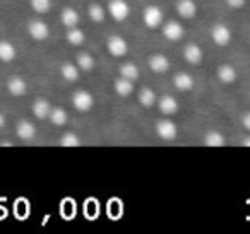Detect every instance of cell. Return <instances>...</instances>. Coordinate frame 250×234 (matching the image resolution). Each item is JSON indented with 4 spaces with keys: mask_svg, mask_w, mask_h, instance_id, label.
I'll use <instances>...</instances> for the list:
<instances>
[{
    "mask_svg": "<svg viewBox=\"0 0 250 234\" xmlns=\"http://www.w3.org/2000/svg\"><path fill=\"white\" fill-rule=\"evenodd\" d=\"M87 14H89L91 21H94V22H103L104 18H106V11H104V7L100 4H91L89 9H87Z\"/></svg>",
    "mask_w": 250,
    "mask_h": 234,
    "instance_id": "cell-25",
    "label": "cell"
},
{
    "mask_svg": "<svg viewBox=\"0 0 250 234\" xmlns=\"http://www.w3.org/2000/svg\"><path fill=\"white\" fill-rule=\"evenodd\" d=\"M50 121H52L53 125H57V127H62V125L67 123V111L63 110V108H52V111H50Z\"/></svg>",
    "mask_w": 250,
    "mask_h": 234,
    "instance_id": "cell-23",
    "label": "cell"
},
{
    "mask_svg": "<svg viewBox=\"0 0 250 234\" xmlns=\"http://www.w3.org/2000/svg\"><path fill=\"white\" fill-rule=\"evenodd\" d=\"M28 33L33 39H36V41H45L50 35V28L46 22L36 19V21H31L28 24Z\"/></svg>",
    "mask_w": 250,
    "mask_h": 234,
    "instance_id": "cell-5",
    "label": "cell"
},
{
    "mask_svg": "<svg viewBox=\"0 0 250 234\" xmlns=\"http://www.w3.org/2000/svg\"><path fill=\"white\" fill-rule=\"evenodd\" d=\"M118 72H120V77H125V79H129V80L139 79V69H137V65H134V63H124V65H120Z\"/></svg>",
    "mask_w": 250,
    "mask_h": 234,
    "instance_id": "cell-24",
    "label": "cell"
},
{
    "mask_svg": "<svg viewBox=\"0 0 250 234\" xmlns=\"http://www.w3.org/2000/svg\"><path fill=\"white\" fill-rule=\"evenodd\" d=\"M218 79L221 80L223 84H233L236 79V70L235 67L228 65V63H225V65H221L218 69Z\"/></svg>",
    "mask_w": 250,
    "mask_h": 234,
    "instance_id": "cell-19",
    "label": "cell"
},
{
    "mask_svg": "<svg viewBox=\"0 0 250 234\" xmlns=\"http://www.w3.org/2000/svg\"><path fill=\"white\" fill-rule=\"evenodd\" d=\"M76 65L79 67L81 70H84V72H89V70H93V67H94V58L89 55V53H79V55H77V60H76Z\"/></svg>",
    "mask_w": 250,
    "mask_h": 234,
    "instance_id": "cell-26",
    "label": "cell"
},
{
    "mask_svg": "<svg viewBox=\"0 0 250 234\" xmlns=\"http://www.w3.org/2000/svg\"><path fill=\"white\" fill-rule=\"evenodd\" d=\"M16 46L12 45V43L5 41V39H2L0 41V60L2 62H12V60L16 58Z\"/></svg>",
    "mask_w": 250,
    "mask_h": 234,
    "instance_id": "cell-20",
    "label": "cell"
},
{
    "mask_svg": "<svg viewBox=\"0 0 250 234\" xmlns=\"http://www.w3.org/2000/svg\"><path fill=\"white\" fill-rule=\"evenodd\" d=\"M156 134L163 140H173L178 134V128L171 120H160L156 123Z\"/></svg>",
    "mask_w": 250,
    "mask_h": 234,
    "instance_id": "cell-7",
    "label": "cell"
},
{
    "mask_svg": "<svg viewBox=\"0 0 250 234\" xmlns=\"http://www.w3.org/2000/svg\"><path fill=\"white\" fill-rule=\"evenodd\" d=\"M139 103L143 104L144 108L153 106V104L156 103V94H154V91L149 89V87H144L139 93Z\"/></svg>",
    "mask_w": 250,
    "mask_h": 234,
    "instance_id": "cell-27",
    "label": "cell"
},
{
    "mask_svg": "<svg viewBox=\"0 0 250 234\" xmlns=\"http://www.w3.org/2000/svg\"><path fill=\"white\" fill-rule=\"evenodd\" d=\"M173 84H175V87H177V89L188 91V89H192V87H194V77H192L190 74H187V72H180V74H177V76L173 77Z\"/></svg>",
    "mask_w": 250,
    "mask_h": 234,
    "instance_id": "cell-17",
    "label": "cell"
},
{
    "mask_svg": "<svg viewBox=\"0 0 250 234\" xmlns=\"http://www.w3.org/2000/svg\"><path fill=\"white\" fill-rule=\"evenodd\" d=\"M50 111H52V104L48 103V99L45 98H40L33 103V115L40 120H45L50 117Z\"/></svg>",
    "mask_w": 250,
    "mask_h": 234,
    "instance_id": "cell-11",
    "label": "cell"
},
{
    "mask_svg": "<svg viewBox=\"0 0 250 234\" xmlns=\"http://www.w3.org/2000/svg\"><path fill=\"white\" fill-rule=\"evenodd\" d=\"M84 39H86V36H84V33L81 31V29H77V26L76 28H70L69 31H67V41H69L72 46L83 45Z\"/></svg>",
    "mask_w": 250,
    "mask_h": 234,
    "instance_id": "cell-28",
    "label": "cell"
},
{
    "mask_svg": "<svg viewBox=\"0 0 250 234\" xmlns=\"http://www.w3.org/2000/svg\"><path fill=\"white\" fill-rule=\"evenodd\" d=\"M60 19H62V24L65 26V28H76L77 24H79V12L76 11V9L72 7H67L62 11V14H60Z\"/></svg>",
    "mask_w": 250,
    "mask_h": 234,
    "instance_id": "cell-15",
    "label": "cell"
},
{
    "mask_svg": "<svg viewBox=\"0 0 250 234\" xmlns=\"http://www.w3.org/2000/svg\"><path fill=\"white\" fill-rule=\"evenodd\" d=\"M60 74H62V77L67 82H76L79 79V67L74 65V63H63L62 69H60Z\"/></svg>",
    "mask_w": 250,
    "mask_h": 234,
    "instance_id": "cell-22",
    "label": "cell"
},
{
    "mask_svg": "<svg viewBox=\"0 0 250 234\" xmlns=\"http://www.w3.org/2000/svg\"><path fill=\"white\" fill-rule=\"evenodd\" d=\"M16 132H18V137L22 138V140H31V138H35V135H36V127H35V123H31V121L21 120L18 123Z\"/></svg>",
    "mask_w": 250,
    "mask_h": 234,
    "instance_id": "cell-12",
    "label": "cell"
},
{
    "mask_svg": "<svg viewBox=\"0 0 250 234\" xmlns=\"http://www.w3.org/2000/svg\"><path fill=\"white\" fill-rule=\"evenodd\" d=\"M202 48L199 45H195V43H190V45L185 46L184 50V57L185 60H187L188 63H192V65H195V63H201L202 60Z\"/></svg>",
    "mask_w": 250,
    "mask_h": 234,
    "instance_id": "cell-14",
    "label": "cell"
},
{
    "mask_svg": "<svg viewBox=\"0 0 250 234\" xmlns=\"http://www.w3.org/2000/svg\"><path fill=\"white\" fill-rule=\"evenodd\" d=\"M149 69L153 70V72H156V74H163V72H167V70L170 69V60H168L165 55L156 53V55H153L149 58Z\"/></svg>",
    "mask_w": 250,
    "mask_h": 234,
    "instance_id": "cell-13",
    "label": "cell"
},
{
    "mask_svg": "<svg viewBox=\"0 0 250 234\" xmlns=\"http://www.w3.org/2000/svg\"><path fill=\"white\" fill-rule=\"evenodd\" d=\"M242 144L245 145V147H250V137H245V138H243Z\"/></svg>",
    "mask_w": 250,
    "mask_h": 234,
    "instance_id": "cell-34",
    "label": "cell"
},
{
    "mask_svg": "<svg viewBox=\"0 0 250 234\" xmlns=\"http://www.w3.org/2000/svg\"><path fill=\"white\" fill-rule=\"evenodd\" d=\"M106 48L113 57H125L127 55V52H129V45H127V41L118 35H113L106 39Z\"/></svg>",
    "mask_w": 250,
    "mask_h": 234,
    "instance_id": "cell-4",
    "label": "cell"
},
{
    "mask_svg": "<svg viewBox=\"0 0 250 234\" xmlns=\"http://www.w3.org/2000/svg\"><path fill=\"white\" fill-rule=\"evenodd\" d=\"M143 19H144V24H146L147 28L156 29V28H160L161 22H163V11H161L158 5H149V7L144 9Z\"/></svg>",
    "mask_w": 250,
    "mask_h": 234,
    "instance_id": "cell-2",
    "label": "cell"
},
{
    "mask_svg": "<svg viewBox=\"0 0 250 234\" xmlns=\"http://www.w3.org/2000/svg\"><path fill=\"white\" fill-rule=\"evenodd\" d=\"M242 125H243V128H245V130L250 132V113H245L242 117Z\"/></svg>",
    "mask_w": 250,
    "mask_h": 234,
    "instance_id": "cell-32",
    "label": "cell"
},
{
    "mask_svg": "<svg viewBox=\"0 0 250 234\" xmlns=\"http://www.w3.org/2000/svg\"><path fill=\"white\" fill-rule=\"evenodd\" d=\"M29 2H31L33 11L38 12V14H46L50 11V7H52L50 0H29Z\"/></svg>",
    "mask_w": 250,
    "mask_h": 234,
    "instance_id": "cell-30",
    "label": "cell"
},
{
    "mask_svg": "<svg viewBox=\"0 0 250 234\" xmlns=\"http://www.w3.org/2000/svg\"><path fill=\"white\" fill-rule=\"evenodd\" d=\"M185 35V29L180 22L177 21H170L163 26V36L170 41H180Z\"/></svg>",
    "mask_w": 250,
    "mask_h": 234,
    "instance_id": "cell-8",
    "label": "cell"
},
{
    "mask_svg": "<svg viewBox=\"0 0 250 234\" xmlns=\"http://www.w3.org/2000/svg\"><path fill=\"white\" fill-rule=\"evenodd\" d=\"M158 106H160V111L163 115H175L178 111V101L173 96H163Z\"/></svg>",
    "mask_w": 250,
    "mask_h": 234,
    "instance_id": "cell-18",
    "label": "cell"
},
{
    "mask_svg": "<svg viewBox=\"0 0 250 234\" xmlns=\"http://www.w3.org/2000/svg\"><path fill=\"white\" fill-rule=\"evenodd\" d=\"M177 12L180 14V18L192 19V18H195V14H197V5H195L194 0H178Z\"/></svg>",
    "mask_w": 250,
    "mask_h": 234,
    "instance_id": "cell-9",
    "label": "cell"
},
{
    "mask_svg": "<svg viewBox=\"0 0 250 234\" xmlns=\"http://www.w3.org/2000/svg\"><path fill=\"white\" fill-rule=\"evenodd\" d=\"M211 38L218 46H226L231 41V31L226 24H214L211 29Z\"/></svg>",
    "mask_w": 250,
    "mask_h": 234,
    "instance_id": "cell-6",
    "label": "cell"
},
{
    "mask_svg": "<svg viewBox=\"0 0 250 234\" xmlns=\"http://www.w3.org/2000/svg\"><path fill=\"white\" fill-rule=\"evenodd\" d=\"M108 14L115 21H125L130 14V5L125 0H110L108 2Z\"/></svg>",
    "mask_w": 250,
    "mask_h": 234,
    "instance_id": "cell-1",
    "label": "cell"
},
{
    "mask_svg": "<svg viewBox=\"0 0 250 234\" xmlns=\"http://www.w3.org/2000/svg\"><path fill=\"white\" fill-rule=\"evenodd\" d=\"M115 93L122 98H127L134 93V84L132 80L125 79V77H120V79L115 80Z\"/></svg>",
    "mask_w": 250,
    "mask_h": 234,
    "instance_id": "cell-16",
    "label": "cell"
},
{
    "mask_svg": "<svg viewBox=\"0 0 250 234\" xmlns=\"http://www.w3.org/2000/svg\"><path fill=\"white\" fill-rule=\"evenodd\" d=\"M204 144L208 145V147H223V145L226 144V140H225V137H223V134H219V132H216V130H211L204 135Z\"/></svg>",
    "mask_w": 250,
    "mask_h": 234,
    "instance_id": "cell-21",
    "label": "cell"
},
{
    "mask_svg": "<svg viewBox=\"0 0 250 234\" xmlns=\"http://www.w3.org/2000/svg\"><path fill=\"white\" fill-rule=\"evenodd\" d=\"M72 104L77 111L86 113V111H89L91 108H93L94 98H93V94L87 93V91H77V93H74V96H72Z\"/></svg>",
    "mask_w": 250,
    "mask_h": 234,
    "instance_id": "cell-3",
    "label": "cell"
},
{
    "mask_svg": "<svg viewBox=\"0 0 250 234\" xmlns=\"http://www.w3.org/2000/svg\"><path fill=\"white\" fill-rule=\"evenodd\" d=\"M226 4H228L229 7H233V9H240V7H243V5H245V0H226Z\"/></svg>",
    "mask_w": 250,
    "mask_h": 234,
    "instance_id": "cell-31",
    "label": "cell"
},
{
    "mask_svg": "<svg viewBox=\"0 0 250 234\" xmlns=\"http://www.w3.org/2000/svg\"><path fill=\"white\" fill-rule=\"evenodd\" d=\"M4 125H5V117L4 113H0V128H4Z\"/></svg>",
    "mask_w": 250,
    "mask_h": 234,
    "instance_id": "cell-33",
    "label": "cell"
},
{
    "mask_svg": "<svg viewBox=\"0 0 250 234\" xmlns=\"http://www.w3.org/2000/svg\"><path fill=\"white\" fill-rule=\"evenodd\" d=\"M7 91L12 94V96L19 98V96H22L26 91H28V84H26V80L22 79V77L14 76V77H11V79L7 80Z\"/></svg>",
    "mask_w": 250,
    "mask_h": 234,
    "instance_id": "cell-10",
    "label": "cell"
},
{
    "mask_svg": "<svg viewBox=\"0 0 250 234\" xmlns=\"http://www.w3.org/2000/svg\"><path fill=\"white\" fill-rule=\"evenodd\" d=\"M60 145H63V147H79L81 145L79 135L74 134V132H67V134H63L62 138H60Z\"/></svg>",
    "mask_w": 250,
    "mask_h": 234,
    "instance_id": "cell-29",
    "label": "cell"
}]
</instances>
